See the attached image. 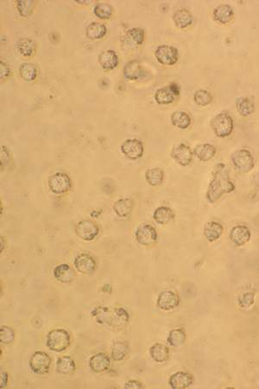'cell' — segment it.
I'll return each instance as SVG.
<instances>
[{"mask_svg": "<svg viewBox=\"0 0 259 389\" xmlns=\"http://www.w3.org/2000/svg\"><path fill=\"white\" fill-rule=\"evenodd\" d=\"M107 27L103 23H92L86 27V37L92 40H98L105 37L107 34Z\"/></svg>", "mask_w": 259, "mask_h": 389, "instance_id": "obj_31", "label": "cell"}, {"mask_svg": "<svg viewBox=\"0 0 259 389\" xmlns=\"http://www.w3.org/2000/svg\"><path fill=\"white\" fill-rule=\"evenodd\" d=\"M234 190L235 185L230 177L229 169L225 163H217L213 170V179L206 191V199L210 203H216L221 196Z\"/></svg>", "mask_w": 259, "mask_h": 389, "instance_id": "obj_1", "label": "cell"}, {"mask_svg": "<svg viewBox=\"0 0 259 389\" xmlns=\"http://www.w3.org/2000/svg\"><path fill=\"white\" fill-rule=\"evenodd\" d=\"M224 228L222 225L216 222H210L204 228V236L209 242H214L222 235Z\"/></svg>", "mask_w": 259, "mask_h": 389, "instance_id": "obj_22", "label": "cell"}, {"mask_svg": "<svg viewBox=\"0 0 259 389\" xmlns=\"http://www.w3.org/2000/svg\"><path fill=\"white\" fill-rule=\"evenodd\" d=\"M70 343L71 337L66 329H52L47 336V347L55 352L64 351L69 347Z\"/></svg>", "mask_w": 259, "mask_h": 389, "instance_id": "obj_3", "label": "cell"}, {"mask_svg": "<svg viewBox=\"0 0 259 389\" xmlns=\"http://www.w3.org/2000/svg\"><path fill=\"white\" fill-rule=\"evenodd\" d=\"M135 238L142 246H151L157 239L156 231L151 225L143 224L138 227L135 232Z\"/></svg>", "mask_w": 259, "mask_h": 389, "instance_id": "obj_10", "label": "cell"}, {"mask_svg": "<svg viewBox=\"0 0 259 389\" xmlns=\"http://www.w3.org/2000/svg\"><path fill=\"white\" fill-rule=\"evenodd\" d=\"M194 154L198 159L202 162H207L215 156L216 148L213 145L210 144H202L199 145L194 148Z\"/></svg>", "mask_w": 259, "mask_h": 389, "instance_id": "obj_24", "label": "cell"}, {"mask_svg": "<svg viewBox=\"0 0 259 389\" xmlns=\"http://www.w3.org/2000/svg\"><path fill=\"white\" fill-rule=\"evenodd\" d=\"M133 209L132 200L130 198H123L117 201L113 205V210L117 216L121 218H126L131 213Z\"/></svg>", "mask_w": 259, "mask_h": 389, "instance_id": "obj_27", "label": "cell"}, {"mask_svg": "<svg viewBox=\"0 0 259 389\" xmlns=\"http://www.w3.org/2000/svg\"><path fill=\"white\" fill-rule=\"evenodd\" d=\"M121 152L129 159H138L143 156V143L136 139L126 140L121 146Z\"/></svg>", "mask_w": 259, "mask_h": 389, "instance_id": "obj_11", "label": "cell"}, {"mask_svg": "<svg viewBox=\"0 0 259 389\" xmlns=\"http://www.w3.org/2000/svg\"><path fill=\"white\" fill-rule=\"evenodd\" d=\"M73 266L78 272L88 275L93 273L96 269V261L89 254L82 253L75 258L73 261Z\"/></svg>", "mask_w": 259, "mask_h": 389, "instance_id": "obj_13", "label": "cell"}, {"mask_svg": "<svg viewBox=\"0 0 259 389\" xmlns=\"http://www.w3.org/2000/svg\"><path fill=\"white\" fill-rule=\"evenodd\" d=\"M175 217L172 210L168 207L163 206L157 208L153 214V218L156 223L161 225L170 223Z\"/></svg>", "mask_w": 259, "mask_h": 389, "instance_id": "obj_29", "label": "cell"}, {"mask_svg": "<svg viewBox=\"0 0 259 389\" xmlns=\"http://www.w3.org/2000/svg\"><path fill=\"white\" fill-rule=\"evenodd\" d=\"M155 57L159 64L165 66H172L178 62L179 52L175 47L160 45L156 48Z\"/></svg>", "mask_w": 259, "mask_h": 389, "instance_id": "obj_7", "label": "cell"}, {"mask_svg": "<svg viewBox=\"0 0 259 389\" xmlns=\"http://www.w3.org/2000/svg\"><path fill=\"white\" fill-rule=\"evenodd\" d=\"M255 302V297L254 293L248 292V293H243L241 296L239 297V305L242 308H250L253 306Z\"/></svg>", "mask_w": 259, "mask_h": 389, "instance_id": "obj_43", "label": "cell"}, {"mask_svg": "<svg viewBox=\"0 0 259 389\" xmlns=\"http://www.w3.org/2000/svg\"><path fill=\"white\" fill-rule=\"evenodd\" d=\"M10 161V155L4 147H1V166L3 167L6 165L7 163Z\"/></svg>", "mask_w": 259, "mask_h": 389, "instance_id": "obj_44", "label": "cell"}, {"mask_svg": "<svg viewBox=\"0 0 259 389\" xmlns=\"http://www.w3.org/2000/svg\"><path fill=\"white\" fill-rule=\"evenodd\" d=\"M15 340V332L13 329L6 325L1 326L0 328V341L3 344H10Z\"/></svg>", "mask_w": 259, "mask_h": 389, "instance_id": "obj_40", "label": "cell"}, {"mask_svg": "<svg viewBox=\"0 0 259 389\" xmlns=\"http://www.w3.org/2000/svg\"><path fill=\"white\" fill-rule=\"evenodd\" d=\"M130 351L129 343L127 342H117L112 349V357L114 361L120 362L125 359Z\"/></svg>", "mask_w": 259, "mask_h": 389, "instance_id": "obj_35", "label": "cell"}, {"mask_svg": "<svg viewBox=\"0 0 259 389\" xmlns=\"http://www.w3.org/2000/svg\"><path fill=\"white\" fill-rule=\"evenodd\" d=\"M93 13L100 19L107 20L113 16V8L107 3H98L93 8Z\"/></svg>", "mask_w": 259, "mask_h": 389, "instance_id": "obj_37", "label": "cell"}, {"mask_svg": "<svg viewBox=\"0 0 259 389\" xmlns=\"http://www.w3.org/2000/svg\"><path fill=\"white\" fill-rule=\"evenodd\" d=\"M253 183L254 184V186L259 189V171L255 173V175L253 177Z\"/></svg>", "mask_w": 259, "mask_h": 389, "instance_id": "obj_49", "label": "cell"}, {"mask_svg": "<svg viewBox=\"0 0 259 389\" xmlns=\"http://www.w3.org/2000/svg\"><path fill=\"white\" fill-rule=\"evenodd\" d=\"M176 96L170 91L169 86L161 87L155 93V100L159 105H170L175 101Z\"/></svg>", "mask_w": 259, "mask_h": 389, "instance_id": "obj_33", "label": "cell"}, {"mask_svg": "<svg viewBox=\"0 0 259 389\" xmlns=\"http://www.w3.org/2000/svg\"><path fill=\"white\" fill-rule=\"evenodd\" d=\"M54 277L57 281L64 284L72 282L74 278L73 270L67 264H61L54 269Z\"/></svg>", "mask_w": 259, "mask_h": 389, "instance_id": "obj_21", "label": "cell"}, {"mask_svg": "<svg viewBox=\"0 0 259 389\" xmlns=\"http://www.w3.org/2000/svg\"><path fill=\"white\" fill-rule=\"evenodd\" d=\"M145 178L151 186H159L164 179V172L161 168H152L146 170Z\"/></svg>", "mask_w": 259, "mask_h": 389, "instance_id": "obj_34", "label": "cell"}, {"mask_svg": "<svg viewBox=\"0 0 259 389\" xmlns=\"http://www.w3.org/2000/svg\"><path fill=\"white\" fill-rule=\"evenodd\" d=\"M92 316L96 319L97 323L111 328H121L129 322L128 312L123 308L113 307H97L92 311Z\"/></svg>", "mask_w": 259, "mask_h": 389, "instance_id": "obj_2", "label": "cell"}, {"mask_svg": "<svg viewBox=\"0 0 259 389\" xmlns=\"http://www.w3.org/2000/svg\"><path fill=\"white\" fill-rule=\"evenodd\" d=\"M251 231L244 225L234 227L230 233V239L237 246H242L251 239Z\"/></svg>", "mask_w": 259, "mask_h": 389, "instance_id": "obj_15", "label": "cell"}, {"mask_svg": "<svg viewBox=\"0 0 259 389\" xmlns=\"http://www.w3.org/2000/svg\"><path fill=\"white\" fill-rule=\"evenodd\" d=\"M75 233L80 239L91 241L100 233V229L96 223L92 221H81L75 227Z\"/></svg>", "mask_w": 259, "mask_h": 389, "instance_id": "obj_9", "label": "cell"}, {"mask_svg": "<svg viewBox=\"0 0 259 389\" xmlns=\"http://www.w3.org/2000/svg\"><path fill=\"white\" fill-rule=\"evenodd\" d=\"M179 296L173 291H163L157 299L156 305L163 311H171L179 306Z\"/></svg>", "mask_w": 259, "mask_h": 389, "instance_id": "obj_14", "label": "cell"}, {"mask_svg": "<svg viewBox=\"0 0 259 389\" xmlns=\"http://www.w3.org/2000/svg\"><path fill=\"white\" fill-rule=\"evenodd\" d=\"M30 368L32 372L37 375H45L49 372L51 365V358L47 353L37 351L34 353L30 359Z\"/></svg>", "mask_w": 259, "mask_h": 389, "instance_id": "obj_6", "label": "cell"}, {"mask_svg": "<svg viewBox=\"0 0 259 389\" xmlns=\"http://www.w3.org/2000/svg\"><path fill=\"white\" fill-rule=\"evenodd\" d=\"M111 361L104 353H98L92 356L89 361V366L93 372L103 373L109 369Z\"/></svg>", "mask_w": 259, "mask_h": 389, "instance_id": "obj_19", "label": "cell"}, {"mask_svg": "<svg viewBox=\"0 0 259 389\" xmlns=\"http://www.w3.org/2000/svg\"><path fill=\"white\" fill-rule=\"evenodd\" d=\"M237 111L243 117H248L255 112V101L253 97H238L235 101Z\"/></svg>", "mask_w": 259, "mask_h": 389, "instance_id": "obj_17", "label": "cell"}, {"mask_svg": "<svg viewBox=\"0 0 259 389\" xmlns=\"http://www.w3.org/2000/svg\"><path fill=\"white\" fill-rule=\"evenodd\" d=\"M213 18L214 20L226 24L233 20L234 17V12H233V8L229 4L222 3L219 4V6L216 7L213 10Z\"/></svg>", "mask_w": 259, "mask_h": 389, "instance_id": "obj_18", "label": "cell"}, {"mask_svg": "<svg viewBox=\"0 0 259 389\" xmlns=\"http://www.w3.org/2000/svg\"><path fill=\"white\" fill-rule=\"evenodd\" d=\"M75 370V363L70 356H62L57 360V371L63 376H70Z\"/></svg>", "mask_w": 259, "mask_h": 389, "instance_id": "obj_28", "label": "cell"}, {"mask_svg": "<svg viewBox=\"0 0 259 389\" xmlns=\"http://www.w3.org/2000/svg\"><path fill=\"white\" fill-rule=\"evenodd\" d=\"M8 380H9V376L6 372L1 373V384H0V388L3 389L7 386V383H8Z\"/></svg>", "mask_w": 259, "mask_h": 389, "instance_id": "obj_47", "label": "cell"}, {"mask_svg": "<svg viewBox=\"0 0 259 389\" xmlns=\"http://www.w3.org/2000/svg\"><path fill=\"white\" fill-rule=\"evenodd\" d=\"M128 36L130 38L136 43V44H142L144 41V31L141 28H132L128 31Z\"/></svg>", "mask_w": 259, "mask_h": 389, "instance_id": "obj_42", "label": "cell"}, {"mask_svg": "<svg viewBox=\"0 0 259 389\" xmlns=\"http://www.w3.org/2000/svg\"><path fill=\"white\" fill-rule=\"evenodd\" d=\"M150 355L156 363H166L170 358V350L162 343H155L150 347Z\"/></svg>", "mask_w": 259, "mask_h": 389, "instance_id": "obj_23", "label": "cell"}, {"mask_svg": "<svg viewBox=\"0 0 259 389\" xmlns=\"http://www.w3.org/2000/svg\"><path fill=\"white\" fill-rule=\"evenodd\" d=\"M143 386L142 383H140L137 381H129L125 384V389H143Z\"/></svg>", "mask_w": 259, "mask_h": 389, "instance_id": "obj_46", "label": "cell"}, {"mask_svg": "<svg viewBox=\"0 0 259 389\" xmlns=\"http://www.w3.org/2000/svg\"><path fill=\"white\" fill-rule=\"evenodd\" d=\"M17 50L23 57H31L35 51V43L30 38H21L17 42Z\"/></svg>", "mask_w": 259, "mask_h": 389, "instance_id": "obj_38", "label": "cell"}, {"mask_svg": "<svg viewBox=\"0 0 259 389\" xmlns=\"http://www.w3.org/2000/svg\"><path fill=\"white\" fill-rule=\"evenodd\" d=\"M231 160L237 172L246 174L253 170L255 165L254 156L251 152L246 149H240L233 153Z\"/></svg>", "mask_w": 259, "mask_h": 389, "instance_id": "obj_4", "label": "cell"}, {"mask_svg": "<svg viewBox=\"0 0 259 389\" xmlns=\"http://www.w3.org/2000/svg\"><path fill=\"white\" fill-rule=\"evenodd\" d=\"M19 74L23 80L28 82L33 81L37 77V68L36 65L30 63H23L19 67Z\"/></svg>", "mask_w": 259, "mask_h": 389, "instance_id": "obj_32", "label": "cell"}, {"mask_svg": "<svg viewBox=\"0 0 259 389\" xmlns=\"http://www.w3.org/2000/svg\"><path fill=\"white\" fill-rule=\"evenodd\" d=\"M194 100L199 107H206L213 101L212 94L206 90L199 89L196 91L194 95Z\"/></svg>", "mask_w": 259, "mask_h": 389, "instance_id": "obj_39", "label": "cell"}, {"mask_svg": "<svg viewBox=\"0 0 259 389\" xmlns=\"http://www.w3.org/2000/svg\"><path fill=\"white\" fill-rule=\"evenodd\" d=\"M211 127L216 136L226 138L232 134L233 131V120L227 113H220L213 117L211 121Z\"/></svg>", "mask_w": 259, "mask_h": 389, "instance_id": "obj_5", "label": "cell"}, {"mask_svg": "<svg viewBox=\"0 0 259 389\" xmlns=\"http://www.w3.org/2000/svg\"><path fill=\"white\" fill-rule=\"evenodd\" d=\"M171 123L180 129H187L191 125V118L183 111H176L171 115Z\"/></svg>", "mask_w": 259, "mask_h": 389, "instance_id": "obj_30", "label": "cell"}, {"mask_svg": "<svg viewBox=\"0 0 259 389\" xmlns=\"http://www.w3.org/2000/svg\"><path fill=\"white\" fill-rule=\"evenodd\" d=\"M17 10L19 11L21 16L26 17L30 16V14L32 11L34 2L31 0H26V1L19 0V1H17Z\"/></svg>", "mask_w": 259, "mask_h": 389, "instance_id": "obj_41", "label": "cell"}, {"mask_svg": "<svg viewBox=\"0 0 259 389\" xmlns=\"http://www.w3.org/2000/svg\"><path fill=\"white\" fill-rule=\"evenodd\" d=\"M171 156L176 163H179L182 166L185 167L192 163L194 153L190 149V147L184 144H179L173 147Z\"/></svg>", "mask_w": 259, "mask_h": 389, "instance_id": "obj_12", "label": "cell"}, {"mask_svg": "<svg viewBox=\"0 0 259 389\" xmlns=\"http://www.w3.org/2000/svg\"><path fill=\"white\" fill-rule=\"evenodd\" d=\"M123 74L127 80H138L143 75V69L137 61L132 60L124 67Z\"/></svg>", "mask_w": 259, "mask_h": 389, "instance_id": "obj_25", "label": "cell"}, {"mask_svg": "<svg viewBox=\"0 0 259 389\" xmlns=\"http://www.w3.org/2000/svg\"><path fill=\"white\" fill-rule=\"evenodd\" d=\"M194 382L193 376L187 372L175 373L174 375L170 376V386L173 389H188L189 387L192 385Z\"/></svg>", "mask_w": 259, "mask_h": 389, "instance_id": "obj_16", "label": "cell"}, {"mask_svg": "<svg viewBox=\"0 0 259 389\" xmlns=\"http://www.w3.org/2000/svg\"><path fill=\"white\" fill-rule=\"evenodd\" d=\"M10 71L9 67L3 62H0V77L1 79H5L10 76Z\"/></svg>", "mask_w": 259, "mask_h": 389, "instance_id": "obj_45", "label": "cell"}, {"mask_svg": "<svg viewBox=\"0 0 259 389\" xmlns=\"http://www.w3.org/2000/svg\"><path fill=\"white\" fill-rule=\"evenodd\" d=\"M71 185L69 176L64 172L55 173L49 179L50 190L56 195L66 193L70 190Z\"/></svg>", "mask_w": 259, "mask_h": 389, "instance_id": "obj_8", "label": "cell"}, {"mask_svg": "<svg viewBox=\"0 0 259 389\" xmlns=\"http://www.w3.org/2000/svg\"><path fill=\"white\" fill-rule=\"evenodd\" d=\"M175 24L179 29H185L193 23V16L190 10L187 9H179L176 10L173 17Z\"/></svg>", "mask_w": 259, "mask_h": 389, "instance_id": "obj_26", "label": "cell"}, {"mask_svg": "<svg viewBox=\"0 0 259 389\" xmlns=\"http://www.w3.org/2000/svg\"><path fill=\"white\" fill-rule=\"evenodd\" d=\"M169 88H170V91L174 93L175 96H178V95H179L180 86H178V84L171 83L170 86H169Z\"/></svg>", "mask_w": 259, "mask_h": 389, "instance_id": "obj_48", "label": "cell"}, {"mask_svg": "<svg viewBox=\"0 0 259 389\" xmlns=\"http://www.w3.org/2000/svg\"><path fill=\"white\" fill-rule=\"evenodd\" d=\"M99 63L105 70H113L119 65V57L115 51L112 50H105L99 57Z\"/></svg>", "mask_w": 259, "mask_h": 389, "instance_id": "obj_20", "label": "cell"}, {"mask_svg": "<svg viewBox=\"0 0 259 389\" xmlns=\"http://www.w3.org/2000/svg\"><path fill=\"white\" fill-rule=\"evenodd\" d=\"M186 341V334L183 329H175L170 331L168 336V343L170 346L178 348L183 346Z\"/></svg>", "mask_w": 259, "mask_h": 389, "instance_id": "obj_36", "label": "cell"}]
</instances>
